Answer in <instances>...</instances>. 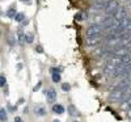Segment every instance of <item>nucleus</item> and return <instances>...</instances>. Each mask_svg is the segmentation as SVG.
Masks as SVG:
<instances>
[{
    "instance_id": "1",
    "label": "nucleus",
    "mask_w": 131,
    "mask_h": 122,
    "mask_svg": "<svg viewBox=\"0 0 131 122\" xmlns=\"http://www.w3.org/2000/svg\"><path fill=\"white\" fill-rule=\"evenodd\" d=\"M118 9H119V3L117 2V0H107L104 12H105L106 16H114Z\"/></svg>"
},
{
    "instance_id": "2",
    "label": "nucleus",
    "mask_w": 131,
    "mask_h": 122,
    "mask_svg": "<svg viewBox=\"0 0 131 122\" xmlns=\"http://www.w3.org/2000/svg\"><path fill=\"white\" fill-rule=\"evenodd\" d=\"M102 33V25L96 24V25H91L86 29V37H94V36H101Z\"/></svg>"
},
{
    "instance_id": "3",
    "label": "nucleus",
    "mask_w": 131,
    "mask_h": 122,
    "mask_svg": "<svg viewBox=\"0 0 131 122\" xmlns=\"http://www.w3.org/2000/svg\"><path fill=\"white\" fill-rule=\"evenodd\" d=\"M117 26V21L114 20L113 16H106L102 18V28L104 29H114Z\"/></svg>"
},
{
    "instance_id": "4",
    "label": "nucleus",
    "mask_w": 131,
    "mask_h": 122,
    "mask_svg": "<svg viewBox=\"0 0 131 122\" xmlns=\"http://www.w3.org/2000/svg\"><path fill=\"white\" fill-rule=\"evenodd\" d=\"M113 17H114V20L117 21V24H118L119 21H122L123 18L127 17V9H126L125 7H119V9L117 11V13H115Z\"/></svg>"
},
{
    "instance_id": "5",
    "label": "nucleus",
    "mask_w": 131,
    "mask_h": 122,
    "mask_svg": "<svg viewBox=\"0 0 131 122\" xmlns=\"http://www.w3.org/2000/svg\"><path fill=\"white\" fill-rule=\"evenodd\" d=\"M101 42H102V39H101V36L86 37V39H85V43H86V46H97V45H100Z\"/></svg>"
},
{
    "instance_id": "6",
    "label": "nucleus",
    "mask_w": 131,
    "mask_h": 122,
    "mask_svg": "<svg viewBox=\"0 0 131 122\" xmlns=\"http://www.w3.org/2000/svg\"><path fill=\"white\" fill-rule=\"evenodd\" d=\"M45 93H46V98H47V103H49V104L55 103V98H57V91L54 89V88H49V89H47Z\"/></svg>"
},
{
    "instance_id": "7",
    "label": "nucleus",
    "mask_w": 131,
    "mask_h": 122,
    "mask_svg": "<svg viewBox=\"0 0 131 122\" xmlns=\"http://www.w3.org/2000/svg\"><path fill=\"white\" fill-rule=\"evenodd\" d=\"M52 112L55 114H63L64 113V106L62 104H54L52 105Z\"/></svg>"
},
{
    "instance_id": "8",
    "label": "nucleus",
    "mask_w": 131,
    "mask_h": 122,
    "mask_svg": "<svg viewBox=\"0 0 131 122\" xmlns=\"http://www.w3.org/2000/svg\"><path fill=\"white\" fill-rule=\"evenodd\" d=\"M36 116H38V117H43L46 114V109H45V106H42V105H38V106H36Z\"/></svg>"
},
{
    "instance_id": "9",
    "label": "nucleus",
    "mask_w": 131,
    "mask_h": 122,
    "mask_svg": "<svg viewBox=\"0 0 131 122\" xmlns=\"http://www.w3.org/2000/svg\"><path fill=\"white\" fill-rule=\"evenodd\" d=\"M68 113H70L72 117H76V116L79 114V110L76 109V106H75V105L70 104V105H68Z\"/></svg>"
},
{
    "instance_id": "10",
    "label": "nucleus",
    "mask_w": 131,
    "mask_h": 122,
    "mask_svg": "<svg viewBox=\"0 0 131 122\" xmlns=\"http://www.w3.org/2000/svg\"><path fill=\"white\" fill-rule=\"evenodd\" d=\"M0 121H2V122H7V110L4 108L0 109Z\"/></svg>"
},
{
    "instance_id": "11",
    "label": "nucleus",
    "mask_w": 131,
    "mask_h": 122,
    "mask_svg": "<svg viewBox=\"0 0 131 122\" xmlns=\"http://www.w3.org/2000/svg\"><path fill=\"white\" fill-rule=\"evenodd\" d=\"M51 74H52V82L59 83L60 82V72H51Z\"/></svg>"
},
{
    "instance_id": "12",
    "label": "nucleus",
    "mask_w": 131,
    "mask_h": 122,
    "mask_svg": "<svg viewBox=\"0 0 131 122\" xmlns=\"http://www.w3.org/2000/svg\"><path fill=\"white\" fill-rule=\"evenodd\" d=\"M16 15H17V13H16V9H15L13 7L10 8V9L8 11V12H7V16H8V17H10V18H15V17H16Z\"/></svg>"
},
{
    "instance_id": "13",
    "label": "nucleus",
    "mask_w": 131,
    "mask_h": 122,
    "mask_svg": "<svg viewBox=\"0 0 131 122\" xmlns=\"http://www.w3.org/2000/svg\"><path fill=\"white\" fill-rule=\"evenodd\" d=\"M15 20L17 21V23H23V21L25 20V15L20 12V13H17V15H16V17H15Z\"/></svg>"
},
{
    "instance_id": "14",
    "label": "nucleus",
    "mask_w": 131,
    "mask_h": 122,
    "mask_svg": "<svg viewBox=\"0 0 131 122\" xmlns=\"http://www.w3.org/2000/svg\"><path fill=\"white\" fill-rule=\"evenodd\" d=\"M84 18H86L84 12H79V13H76V20H78V21H83Z\"/></svg>"
},
{
    "instance_id": "15",
    "label": "nucleus",
    "mask_w": 131,
    "mask_h": 122,
    "mask_svg": "<svg viewBox=\"0 0 131 122\" xmlns=\"http://www.w3.org/2000/svg\"><path fill=\"white\" fill-rule=\"evenodd\" d=\"M25 41L28 43H31L33 42V34H31V33H26V34H25Z\"/></svg>"
},
{
    "instance_id": "16",
    "label": "nucleus",
    "mask_w": 131,
    "mask_h": 122,
    "mask_svg": "<svg viewBox=\"0 0 131 122\" xmlns=\"http://www.w3.org/2000/svg\"><path fill=\"white\" fill-rule=\"evenodd\" d=\"M62 89H63L64 92H68V91L71 89V85H70L68 83H63V84H62Z\"/></svg>"
},
{
    "instance_id": "17",
    "label": "nucleus",
    "mask_w": 131,
    "mask_h": 122,
    "mask_svg": "<svg viewBox=\"0 0 131 122\" xmlns=\"http://www.w3.org/2000/svg\"><path fill=\"white\" fill-rule=\"evenodd\" d=\"M5 82H7L5 76H4V75H2V76H0V85L4 87V85H5Z\"/></svg>"
},
{
    "instance_id": "18",
    "label": "nucleus",
    "mask_w": 131,
    "mask_h": 122,
    "mask_svg": "<svg viewBox=\"0 0 131 122\" xmlns=\"http://www.w3.org/2000/svg\"><path fill=\"white\" fill-rule=\"evenodd\" d=\"M41 85H42V83H41V82H39V83H38V84H37V85H36V87H34V92H37V91H38V89H39V88H41Z\"/></svg>"
},
{
    "instance_id": "19",
    "label": "nucleus",
    "mask_w": 131,
    "mask_h": 122,
    "mask_svg": "<svg viewBox=\"0 0 131 122\" xmlns=\"http://www.w3.org/2000/svg\"><path fill=\"white\" fill-rule=\"evenodd\" d=\"M13 122H24V121H23V118H21V117H16Z\"/></svg>"
},
{
    "instance_id": "20",
    "label": "nucleus",
    "mask_w": 131,
    "mask_h": 122,
    "mask_svg": "<svg viewBox=\"0 0 131 122\" xmlns=\"http://www.w3.org/2000/svg\"><path fill=\"white\" fill-rule=\"evenodd\" d=\"M36 50H37L38 53H43V50H42V47H41V46H38V47H37Z\"/></svg>"
},
{
    "instance_id": "21",
    "label": "nucleus",
    "mask_w": 131,
    "mask_h": 122,
    "mask_svg": "<svg viewBox=\"0 0 131 122\" xmlns=\"http://www.w3.org/2000/svg\"><path fill=\"white\" fill-rule=\"evenodd\" d=\"M21 2H23V3H28V4H30V3H31V0H21Z\"/></svg>"
},
{
    "instance_id": "22",
    "label": "nucleus",
    "mask_w": 131,
    "mask_h": 122,
    "mask_svg": "<svg viewBox=\"0 0 131 122\" xmlns=\"http://www.w3.org/2000/svg\"><path fill=\"white\" fill-rule=\"evenodd\" d=\"M28 24H29L28 20H24V21H23V25H28Z\"/></svg>"
},
{
    "instance_id": "23",
    "label": "nucleus",
    "mask_w": 131,
    "mask_h": 122,
    "mask_svg": "<svg viewBox=\"0 0 131 122\" xmlns=\"http://www.w3.org/2000/svg\"><path fill=\"white\" fill-rule=\"evenodd\" d=\"M52 122H60V121H59V119H54Z\"/></svg>"
},
{
    "instance_id": "24",
    "label": "nucleus",
    "mask_w": 131,
    "mask_h": 122,
    "mask_svg": "<svg viewBox=\"0 0 131 122\" xmlns=\"http://www.w3.org/2000/svg\"><path fill=\"white\" fill-rule=\"evenodd\" d=\"M75 122H79V121H75Z\"/></svg>"
}]
</instances>
